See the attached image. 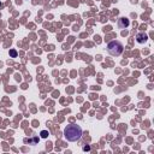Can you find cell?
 Masks as SVG:
<instances>
[{"label": "cell", "instance_id": "1", "mask_svg": "<svg viewBox=\"0 0 154 154\" xmlns=\"http://www.w3.org/2000/svg\"><path fill=\"white\" fill-rule=\"evenodd\" d=\"M82 135H83L82 128L76 124H70L64 130V137L70 142H76L78 140H81Z\"/></svg>", "mask_w": 154, "mask_h": 154}, {"label": "cell", "instance_id": "2", "mask_svg": "<svg viewBox=\"0 0 154 154\" xmlns=\"http://www.w3.org/2000/svg\"><path fill=\"white\" fill-rule=\"evenodd\" d=\"M124 51V46L120 41L113 40L107 45V53L113 57H119Z\"/></svg>", "mask_w": 154, "mask_h": 154}, {"label": "cell", "instance_id": "3", "mask_svg": "<svg viewBox=\"0 0 154 154\" xmlns=\"http://www.w3.org/2000/svg\"><path fill=\"white\" fill-rule=\"evenodd\" d=\"M129 25H130V20H129L128 18L122 17V18L118 19V28H119V29H125V28H128Z\"/></svg>", "mask_w": 154, "mask_h": 154}, {"label": "cell", "instance_id": "4", "mask_svg": "<svg viewBox=\"0 0 154 154\" xmlns=\"http://www.w3.org/2000/svg\"><path fill=\"white\" fill-rule=\"evenodd\" d=\"M147 38H148V36H147L144 32H138V34L136 35V41H137L138 43H144V42L147 41Z\"/></svg>", "mask_w": 154, "mask_h": 154}, {"label": "cell", "instance_id": "5", "mask_svg": "<svg viewBox=\"0 0 154 154\" xmlns=\"http://www.w3.org/2000/svg\"><path fill=\"white\" fill-rule=\"evenodd\" d=\"M49 136V132L47 131V130H42L41 132H40V137L41 138H47Z\"/></svg>", "mask_w": 154, "mask_h": 154}, {"label": "cell", "instance_id": "6", "mask_svg": "<svg viewBox=\"0 0 154 154\" xmlns=\"http://www.w3.org/2000/svg\"><path fill=\"white\" fill-rule=\"evenodd\" d=\"M10 57L16 58V57H17V51H16V49H10Z\"/></svg>", "mask_w": 154, "mask_h": 154}, {"label": "cell", "instance_id": "7", "mask_svg": "<svg viewBox=\"0 0 154 154\" xmlns=\"http://www.w3.org/2000/svg\"><path fill=\"white\" fill-rule=\"evenodd\" d=\"M83 150H87V152H89V150H90V146H89V144L84 146V147H83Z\"/></svg>", "mask_w": 154, "mask_h": 154}, {"label": "cell", "instance_id": "8", "mask_svg": "<svg viewBox=\"0 0 154 154\" xmlns=\"http://www.w3.org/2000/svg\"><path fill=\"white\" fill-rule=\"evenodd\" d=\"M1 6H2V4H1V2H0V7H1Z\"/></svg>", "mask_w": 154, "mask_h": 154}]
</instances>
